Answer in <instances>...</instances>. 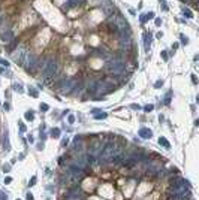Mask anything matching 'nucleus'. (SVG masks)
I'll return each instance as SVG.
<instances>
[{"label": "nucleus", "instance_id": "obj_1", "mask_svg": "<svg viewBox=\"0 0 199 200\" xmlns=\"http://www.w3.org/2000/svg\"><path fill=\"white\" fill-rule=\"evenodd\" d=\"M39 67L42 70L45 78H50V76H55L59 73V63L55 61V58H46L42 61V64H39Z\"/></svg>", "mask_w": 199, "mask_h": 200}, {"label": "nucleus", "instance_id": "obj_3", "mask_svg": "<svg viewBox=\"0 0 199 200\" xmlns=\"http://www.w3.org/2000/svg\"><path fill=\"white\" fill-rule=\"evenodd\" d=\"M37 66H39V61H37L36 55L32 54V52H27V55H26V69L28 72H33Z\"/></svg>", "mask_w": 199, "mask_h": 200}, {"label": "nucleus", "instance_id": "obj_5", "mask_svg": "<svg viewBox=\"0 0 199 200\" xmlns=\"http://www.w3.org/2000/svg\"><path fill=\"white\" fill-rule=\"evenodd\" d=\"M0 39H2L3 43H9V42L14 40V33L11 30H5L2 35H0Z\"/></svg>", "mask_w": 199, "mask_h": 200}, {"label": "nucleus", "instance_id": "obj_14", "mask_svg": "<svg viewBox=\"0 0 199 200\" xmlns=\"http://www.w3.org/2000/svg\"><path fill=\"white\" fill-rule=\"evenodd\" d=\"M198 2H199V0H198Z\"/></svg>", "mask_w": 199, "mask_h": 200}, {"label": "nucleus", "instance_id": "obj_10", "mask_svg": "<svg viewBox=\"0 0 199 200\" xmlns=\"http://www.w3.org/2000/svg\"><path fill=\"white\" fill-rule=\"evenodd\" d=\"M162 84H163L162 81H157V82H156V87H162Z\"/></svg>", "mask_w": 199, "mask_h": 200}, {"label": "nucleus", "instance_id": "obj_7", "mask_svg": "<svg viewBox=\"0 0 199 200\" xmlns=\"http://www.w3.org/2000/svg\"><path fill=\"white\" fill-rule=\"evenodd\" d=\"M159 143L160 145H162V146H165V148H166V149H169V142L166 140V139H163V137H160V139H159Z\"/></svg>", "mask_w": 199, "mask_h": 200}, {"label": "nucleus", "instance_id": "obj_4", "mask_svg": "<svg viewBox=\"0 0 199 200\" xmlns=\"http://www.w3.org/2000/svg\"><path fill=\"white\" fill-rule=\"evenodd\" d=\"M26 55H27L26 46H24V45H20V46H18V49H15V52L12 54V58H14V61H15V63L23 64V61H24Z\"/></svg>", "mask_w": 199, "mask_h": 200}, {"label": "nucleus", "instance_id": "obj_13", "mask_svg": "<svg viewBox=\"0 0 199 200\" xmlns=\"http://www.w3.org/2000/svg\"><path fill=\"white\" fill-rule=\"evenodd\" d=\"M196 102H198V103H199V96H198V97H196Z\"/></svg>", "mask_w": 199, "mask_h": 200}, {"label": "nucleus", "instance_id": "obj_6", "mask_svg": "<svg viewBox=\"0 0 199 200\" xmlns=\"http://www.w3.org/2000/svg\"><path fill=\"white\" fill-rule=\"evenodd\" d=\"M139 136L144 137V139H150V137H151V130H148V128H141Z\"/></svg>", "mask_w": 199, "mask_h": 200}, {"label": "nucleus", "instance_id": "obj_9", "mask_svg": "<svg viewBox=\"0 0 199 200\" xmlns=\"http://www.w3.org/2000/svg\"><path fill=\"white\" fill-rule=\"evenodd\" d=\"M192 81H193V82H195V84L198 82V78H196V76H195V75H192Z\"/></svg>", "mask_w": 199, "mask_h": 200}, {"label": "nucleus", "instance_id": "obj_8", "mask_svg": "<svg viewBox=\"0 0 199 200\" xmlns=\"http://www.w3.org/2000/svg\"><path fill=\"white\" fill-rule=\"evenodd\" d=\"M59 128H54V130H53V135H54V137H57V136H59Z\"/></svg>", "mask_w": 199, "mask_h": 200}, {"label": "nucleus", "instance_id": "obj_2", "mask_svg": "<svg viewBox=\"0 0 199 200\" xmlns=\"http://www.w3.org/2000/svg\"><path fill=\"white\" fill-rule=\"evenodd\" d=\"M64 200H84V193L81 191V188L72 187L64 194Z\"/></svg>", "mask_w": 199, "mask_h": 200}, {"label": "nucleus", "instance_id": "obj_11", "mask_svg": "<svg viewBox=\"0 0 199 200\" xmlns=\"http://www.w3.org/2000/svg\"><path fill=\"white\" fill-rule=\"evenodd\" d=\"M26 117L28 118V120H32V118H33V115H32V113H26Z\"/></svg>", "mask_w": 199, "mask_h": 200}, {"label": "nucleus", "instance_id": "obj_12", "mask_svg": "<svg viewBox=\"0 0 199 200\" xmlns=\"http://www.w3.org/2000/svg\"><path fill=\"white\" fill-rule=\"evenodd\" d=\"M195 124H196V126H199V120H196V121H195Z\"/></svg>", "mask_w": 199, "mask_h": 200}]
</instances>
